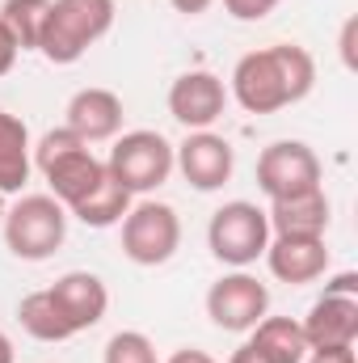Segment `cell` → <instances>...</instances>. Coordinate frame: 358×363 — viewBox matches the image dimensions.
Wrapping results in <instances>:
<instances>
[{"label": "cell", "mask_w": 358, "mask_h": 363, "mask_svg": "<svg viewBox=\"0 0 358 363\" xmlns=\"http://www.w3.org/2000/svg\"><path fill=\"white\" fill-rule=\"evenodd\" d=\"M228 363H282V359H274L266 347H258V342H241V347L228 355Z\"/></svg>", "instance_id": "cell-26"}, {"label": "cell", "mask_w": 358, "mask_h": 363, "mask_svg": "<svg viewBox=\"0 0 358 363\" xmlns=\"http://www.w3.org/2000/svg\"><path fill=\"white\" fill-rule=\"evenodd\" d=\"M181 250V220L161 199H139L122 216V254L135 267H165Z\"/></svg>", "instance_id": "cell-7"}, {"label": "cell", "mask_w": 358, "mask_h": 363, "mask_svg": "<svg viewBox=\"0 0 358 363\" xmlns=\"http://www.w3.org/2000/svg\"><path fill=\"white\" fill-rule=\"evenodd\" d=\"M47 13H51V0H4L0 4V21L8 26V34L17 38L21 51H38Z\"/></svg>", "instance_id": "cell-21"}, {"label": "cell", "mask_w": 358, "mask_h": 363, "mask_svg": "<svg viewBox=\"0 0 358 363\" xmlns=\"http://www.w3.org/2000/svg\"><path fill=\"white\" fill-rule=\"evenodd\" d=\"M329 194L325 186L291 194V199H274L266 207L270 237H325L329 233Z\"/></svg>", "instance_id": "cell-16"}, {"label": "cell", "mask_w": 358, "mask_h": 363, "mask_svg": "<svg viewBox=\"0 0 358 363\" xmlns=\"http://www.w3.org/2000/svg\"><path fill=\"white\" fill-rule=\"evenodd\" d=\"M47 291H51V300H55V308H59V317L68 321L72 334H85L93 325H101V317H105V308H110V287H105L93 271L59 274Z\"/></svg>", "instance_id": "cell-12"}, {"label": "cell", "mask_w": 358, "mask_h": 363, "mask_svg": "<svg viewBox=\"0 0 358 363\" xmlns=\"http://www.w3.org/2000/svg\"><path fill=\"white\" fill-rule=\"evenodd\" d=\"M173 169H181V178L202 194L224 190L236 169V148L215 131H190L181 144H173Z\"/></svg>", "instance_id": "cell-10"}, {"label": "cell", "mask_w": 358, "mask_h": 363, "mask_svg": "<svg viewBox=\"0 0 358 363\" xmlns=\"http://www.w3.org/2000/svg\"><path fill=\"white\" fill-rule=\"evenodd\" d=\"M165 363H215V359H211L207 351H198V347H181V351H173Z\"/></svg>", "instance_id": "cell-29"}, {"label": "cell", "mask_w": 358, "mask_h": 363, "mask_svg": "<svg viewBox=\"0 0 358 363\" xmlns=\"http://www.w3.org/2000/svg\"><path fill=\"white\" fill-rule=\"evenodd\" d=\"M4 245L21 262H47L68 241V207L55 194H21L4 220Z\"/></svg>", "instance_id": "cell-4"}, {"label": "cell", "mask_w": 358, "mask_h": 363, "mask_svg": "<svg viewBox=\"0 0 358 363\" xmlns=\"http://www.w3.org/2000/svg\"><path fill=\"white\" fill-rule=\"evenodd\" d=\"M270 313V287L249 271H232L207 287V317L224 334H249Z\"/></svg>", "instance_id": "cell-8"}, {"label": "cell", "mask_w": 358, "mask_h": 363, "mask_svg": "<svg viewBox=\"0 0 358 363\" xmlns=\"http://www.w3.org/2000/svg\"><path fill=\"white\" fill-rule=\"evenodd\" d=\"M0 363H13V342H8L4 330H0Z\"/></svg>", "instance_id": "cell-31"}, {"label": "cell", "mask_w": 358, "mask_h": 363, "mask_svg": "<svg viewBox=\"0 0 358 363\" xmlns=\"http://www.w3.org/2000/svg\"><path fill=\"white\" fill-rule=\"evenodd\" d=\"M34 169L51 186L47 194H55L68 211L81 199H89L97 190V182L105 178V161L93 157V148L85 140H76L68 127H55L34 144Z\"/></svg>", "instance_id": "cell-2"}, {"label": "cell", "mask_w": 358, "mask_h": 363, "mask_svg": "<svg viewBox=\"0 0 358 363\" xmlns=\"http://www.w3.org/2000/svg\"><path fill=\"white\" fill-rule=\"evenodd\" d=\"M262 258H266L270 274L278 283H291V287L316 283L321 274L329 271V245H325V237H270Z\"/></svg>", "instance_id": "cell-14"}, {"label": "cell", "mask_w": 358, "mask_h": 363, "mask_svg": "<svg viewBox=\"0 0 358 363\" xmlns=\"http://www.w3.org/2000/svg\"><path fill=\"white\" fill-rule=\"evenodd\" d=\"M325 291H333V296H358V274L354 271L333 274V279L325 283Z\"/></svg>", "instance_id": "cell-27"}, {"label": "cell", "mask_w": 358, "mask_h": 363, "mask_svg": "<svg viewBox=\"0 0 358 363\" xmlns=\"http://www.w3.org/2000/svg\"><path fill=\"white\" fill-rule=\"evenodd\" d=\"M64 114H68L64 127H68L76 140H85V144H105V140H114V135L122 131V118H127L122 97L114 89H101V85L76 89Z\"/></svg>", "instance_id": "cell-13"}, {"label": "cell", "mask_w": 358, "mask_h": 363, "mask_svg": "<svg viewBox=\"0 0 358 363\" xmlns=\"http://www.w3.org/2000/svg\"><path fill=\"white\" fill-rule=\"evenodd\" d=\"M308 347H354L358 342V296H333L325 291L312 300L308 317L299 321Z\"/></svg>", "instance_id": "cell-15"}, {"label": "cell", "mask_w": 358, "mask_h": 363, "mask_svg": "<svg viewBox=\"0 0 358 363\" xmlns=\"http://www.w3.org/2000/svg\"><path fill=\"white\" fill-rule=\"evenodd\" d=\"M4 199H8V194H0V220H4V211H8V203H4Z\"/></svg>", "instance_id": "cell-32"}, {"label": "cell", "mask_w": 358, "mask_h": 363, "mask_svg": "<svg viewBox=\"0 0 358 363\" xmlns=\"http://www.w3.org/2000/svg\"><path fill=\"white\" fill-rule=\"evenodd\" d=\"M110 30H114V0H51L38 55L47 64L68 68L85 60V51L101 43Z\"/></svg>", "instance_id": "cell-3"}, {"label": "cell", "mask_w": 358, "mask_h": 363, "mask_svg": "<svg viewBox=\"0 0 358 363\" xmlns=\"http://www.w3.org/2000/svg\"><path fill=\"white\" fill-rule=\"evenodd\" d=\"M131 190H122V182L110 178V169H105V178L97 182V190H93L89 199H81L68 216H76L85 228H114V224H122V216L131 211Z\"/></svg>", "instance_id": "cell-18"}, {"label": "cell", "mask_w": 358, "mask_h": 363, "mask_svg": "<svg viewBox=\"0 0 358 363\" xmlns=\"http://www.w3.org/2000/svg\"><path fill=\"white\" fill-rule=\"evenodd\" d=\"M17 55H21V47H17V38L8 34V26L0 21V77H8V72H13Z\"/></svg>", "instance_id": "cell-25"}, {"label": "cell", "mask_w": 358, "mask_h": 363, "mask_svg": "<svg viewBox=\"0 0 358 363\" xmlns=\"http://www.w3.org/2000/svg\"><path fill=\"white\" fill-rule=\"evenodd\" d=\"M101 363H161V359H156V347H152L148 334H139V330H118V334L105 342Z\"/></svg>", "instance_id": "cell-22"}, {"label": "cell", "mask_w": 358, "mask_h": 363, "mask_svg": "<svg viewBox=\"0 0 358 363\" xmlns=\"http://www.w3.org/2000/svg\"><path fill=\"white\" fill-rule=\"evenodd\" d=\"M321 186V157L304 140H274L258 157V190L274 199H291Z\"/></svg>", "instance_id": "cell-9"}, {"label": "cell", "mask_w": 358, "mask_h": 363, "mask_svg": "<svg viewBox=\"0 0 358 363\" xmlns=\"http://www.w3.org/2000/svg\"><path fill=\"white\" fill-rule=\"evenodd\" d=\"M224 106H228V85H224V77H215L207 68L181 72L169 85V114L185 131H211L224 118Z\"/></svg>", "instance_id": "cell-11"}, {"label": "cell", "mask_w": 358, "mask_h": 363, "mask_svg": "<svg viewBox=\"0 0 358 363\" xmlns=\"http://www.w3.org/2000/svg\"><path fill=\"white\" fill-rule=\"evenodd\" d=\"M312 85H316V60L308 55V47L274 43L236 60L228 77V97H236L245 114H278L304 101Z\"/></svg>", "instance_id": "cell-1"}, {"label": "cell", "mask_w": 358, "mask_h": 363, "mask_svg": "<svg viewBox=\"0 0 358 363\" xmlns=\"http://www.w3.org/2000/svg\"><path fill=\"white\" fill-rule=\"evenodd\" d=\"M34 169V144L30 127L0 106V194H21Z\"/></svg>", "instance_id": "cell-17"}, {"label": "cell", "mask_w": 358, "mask_h": 363, "mask_svg": "<svg viewBox=\"0 0 358 363\" xmlns=\"http://www.w3.org/2000/svg\"><path fill=\"white\" fill-rule=\"evenodd\" d=\"M282 0H224V13L236 17V21H262L278 9Z\"/></svg>", "instance_id": "cell-23"}, {"label": "cell", "mask_w": 358, "mask_h": 363, "mask_svg": "<svg viewBox=\"0 0 358 363\" xmlns=\"http://www.w3.org/2000/svg\"><path fill=\"white\" fill-rule=\"evenodd\" d=\"M249 342H258V347H266L274 359L282 363H304L308 355V338H304V330H299V321L295 317H262L253 330H249Z\"/></svg>", "instance_id": "cell-20"}, {"label": "cell", "mask_w": 358, "mask_h": 363, "mask_svg": "<svg viewBox=\"0 0 358 363\" xmlns=\"http://www.w3.org/2000/svg\"><path fill=\"white\" fill-rule=\"evenodd\" d=\"M270 245V220H266V207L249 203V199H232L224 203L211 224H207V250L232 267V271H245L253 267Z\"/></svg>", "instance_id": "cell-5"}, {"label": "cell", "mask_w": 358, "mask_h": 363, "mask_svg": "<svg viewBox=\"0 0 358 363\" xmlns=\"http://www.w3.org/2000/svg\"><path fill=\"white\" fill-rule=\"evenodd\" d=\"M304 363H358L354 347H308Z\"/></svg>", "instance_id": "cell-24"}, {"label": "cell", "mask_w": 358, "mask_h": 363, "mask_svg": "<svg viewBox=\"0 0 358 363\" xmlns=\"http://www.w3.org/2000/svg\"><path fill=\"white\" fill-rule=\"evenodd\" d=\"M17 321H21V330H25L34 342H68V338H76V334L68 330V321L59 317V308H55V300H51L47 287L21 296V304H17Z\"/></svg>", "instance_id": "cell-19"}, {"label": "cell", "mask_w": 358, "mask_h": 363, "mask_svg": "<svg viewBox=\"0 0 358 363\" xmlns=\"http://www.w3.org/2000/svg\"><path fill=\"white\" fill-rule=\"evenodd\" d=\"M169 4H173L178 13H185V17H198V13H207L215 0H169Z\"/></svg>", "instance_id": "cell-30"}, {"label": "cell", "mask_w": 358, "mask_h": 363, "mask_svg": "<svg viewBox=\"0 0 358 363\" xmlns=\"http://www.w3.org/2000/svg\"><path fill=\"white\" fill-rule=\"evenodd\" d=\"M105 169H110L114 182H122V190L152 194V190H161L169 182V174H173V144L161 131H152V127L114 135V148L105 157Z\"/></svg>", "instance_id": "cell-6"}, {"label": "cell", "mask_w": 358, "mask_h": 363, "mask_svg": "<svg viewBox=\"0 0 358 363\" xmlns=\"http://www.w3.org/2000/svg\"><path fill=\"white\" fill-rule=\"evenodd\" d=\"M354 34H358V21L350 17V21L342 26V43H337V47H342V64H346V68H354Z\"/></svg>", "instance_id": "cell-28"}]
</instances>
